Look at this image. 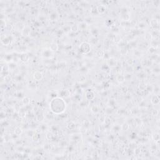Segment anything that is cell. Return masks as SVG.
<instances>
[{"label": "cell", "mask_w": 160, "mask_h": 160, "mask_svg": "<svg viewBox=\"0 0 160 160\" xmlns=\"http://www.w3.org/2000/svg\"><path fill=\"white\" fill-rule=\"evenodd\" d=\"M55 104H56V106L55 105H51V109L53 112H56V113H59V112H61L64 111V108H65V105H62V106H59V104L64 102V101L61 99V98H56L54 99H53V101L51 102Z\"/></svg>", "instance_id": "cell-1"}]
</instances>
